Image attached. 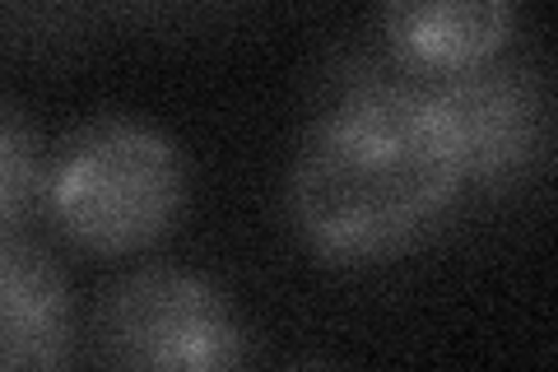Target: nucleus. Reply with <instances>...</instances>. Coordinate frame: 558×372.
<instances>
[{"label": "nucleus", "instance_id": "1", "mask_svg": "<svg viewBox=\"0 0 558 372\" xmlns=\"http://www.w3.org/2000/svg\"><path fill=\"white\" fill-rule=\"evenodd\" d=\"M461 135L405 70L363 80L317 117L289 177V215L326 261H381L438 228L465 191Z\"/></svg>", "mask_w": 558, "mask_h": 372}, {"label": "nucleus", "instance_id": "7", "mask_svg": "<svg viewBox=\"0 0 558 372\" xmlns=\"http://www.w3.org/2000/svg\"><path fill=\"white\" fill-rule=\"evenodd\" d=\"M43 177H47V154L38 145L33 121L0 103V242L20 238L28 215L43 201Z\"/></svg>", "mask_w": 558, "mask_h": 372}, {"label": "nucleus", "instance_id": "2", "mask_svg": "<svg viewBox=\"0 0 558 372\" xmlns=\"http://www.w3.org/2000/svg\"><path fill=\"white\" fill-rule=\"evenodd\" d=\"M43 201L61 233L94 256H135L172 233L186 205L178 145L131 117H94L47 158Z\"/></svg>", "mask_w": 558, "mask_h": 372}, {"label": "nucleus", "instance_id": "4", "mask_svg": "<svg viewBox=\"0 0 558 372\" xmlns=\"http://www.w3.org/2000/svg\"><path fill=\"white\" fill-rule=\"evenodd\" d=\"M414 80V75H410ZM442 103L461 135L465 182L502 187L526 177L549 145V103L545 84L521 61H484L461 75L418 80Z\"/></svg>", "mask_w": 558, "mask_h": 372}, {"label": "nucleus", "instance_id": "6", "mask_svg": "<svg viewBox=\"0 0 558 372\" xmlns=\"http://www.w3.org/2000/svg\"><path fill=\"white\" fill-rule=\"evenodd\" d=\"M70 359V289L24 233L0 242V368H61Z\"/></svg>", "mask_w": 558, "mask_h": 372}, {"label": "nucleus", "instance_id": "5", "mask_svg": "<svg viewBox=\"0 0 558 372\" xmlns=\"http://www.w3.org/2000/svg\"><path fill=\"white\" fill-rule=\"evenodd\" d=\"M521 0H381L396 70L414 80L461 75L508 51Z\"/></svg>", "mask_w": 558, "mask_h": 372}, {"label": "nucleus", "instance_id": "3", "mask_svg": "<svg viewBox=\"0 0 558 372\" xmlns=\"http://www.w3.org/2000/svg\"><path fill=\"white\" fill-rule=\"evenodd\" d=\"M89 340L94 359L112 368L215 372L238 368L247 353L233 303L209 279L178 265H145L121 275L98 298Z\"/></svg>", "mask_w": 558, "mask_h": 372}]
</instances>
